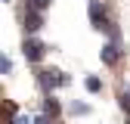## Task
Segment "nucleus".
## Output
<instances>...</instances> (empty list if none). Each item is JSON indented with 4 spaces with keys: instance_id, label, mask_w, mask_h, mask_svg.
I'll list each match as a JSON object with an SVG mask.
<instances>
[{
    "instance_id": "obj_1",
    "label": "nucleus",
    "mask_w": 130,
    "mask_h": 124,
    "mask_svg": "<svg viewBox=\"0 0 130 124\" xmlns=\"http://www.w3.org/2000/svg\"><path fill=\"white\" fill-rule=\"evenodd\" d=\"M22 53H25V59H28V62H40V59H43V53H46V46H43L37 37H25Z\"/></svg>"
},
{
    "instance_id": "obj_2",
    "label": "nucleus",
    "mask_w": 130,
    "mask_h": 124,
    "mask_svg": "<svg viewBox=\"0 0 130 124\" xmlns=\"http://www.w3.org/2000/svg\"><path fill=\"white\" fill-rule=\"evenodd\" d=\"M99 59L105 62V65H118V62H121V46H118V40H108L102 50H99Z\"/></svg>"
},
{
    "instance_id": "obj_3",
    "label": "nucleus",
    "mask_w": 130,
    "mask_h": 124,
    "mask_svg": "<svg viewBox=\"0 0 130 124\" xmlns=\"http://www.w3.org/2000/svg\"><path fill=\"white\" fill-rule=\"evenodd\" d=\"M90 22H93V28H111L108 19H105V6L99 3V0L90 3Z\"/></svg>"
},
{
    "instance_id": "obj_4",
    "label": "nucleus",
    "mask_w": 130,
    "mask_h": 124,
    "mask_svg": "<svg viewBox=\"0 0 130 124\" xmlns=\"http://www.w3.org/2000/svg\"><path fill=\"white\" fill-rule=\"evenodd\" d=\"M37 78H40L43 90H53L56 84H68V78H65V74H59V71H40Z\"/></svg>"
},
{
    "instance_id": "obj_5",
    "label": "nucleus",
    "mask_w": 130,
    "mask_h": 124,
    "mask_svg": "<svg viewBox=\"0 0 130 124\" xmlns=\"http://www.w3.org/2000/svg\"><path fill=\"white\" fill-rule=\"evenodd\" d=\"M40 25H43V16H40L37 9H28V12H25V31L34 34V31H40Z\"/></svg>"
},
{
    "instance_id": "obj_6",
    "label": "nucleus",
    "mask_w": 130,
    "mask_h": 124,
    "mask_svg": "<svg viewBox=\"0 0 130 124\" xmlns=\"http://www.w3.org/2000/svg\"><path fill=\"white\" fill-rule=\"evenodd\" d=\"M118 105H121V112H127V115H130V93H127V90H121V93H118Z\"/></svg>"
},
{
    "instance_id": "obj_7",
    "label": "nucleus",
    "mask_w": 130,
    "mask_h": 124,
    "mask_svg": "<svg viewBox=\"0 0 130 124\" xmlns=\"http://www.w3.org/2000/svg\"><path fill=\"white\" fill-rule=\"evenodd\" d=\"M43 108H46V115H53V118L59 115V102H56L53 96H46V102H43Z\"/></svg>"
},
{
    "instance_id": "obj_8",
    "label": "nucleus",
    "mask_w": 130,
    "mask_h": 124,
    "mask_svg": "<svg viewBox=\"0 0 130 124\" xmlns=\"http://www.w3.org/2000/svg\"><path fill=\"white\" fill-rule=\"evenodd\" d=\"M84 87H87L90 93H99V90H102V81H99V78H87V81H84Z\"/></svg>"
},
{
    "instance_id": "obj_9",
    "label": "nucleus",
    "mask_w": 130,
    "mask_h": 124,
    "mask_svg": "<svg viewBox=\"0 0 130 124\" xmlns=\"http://www.w3.org/2000/svg\"><path fill=\"white\" fill-rule=\"evenodd\" d=\"M71 115H90V105L87 102H71Z\"/></svg>"
},
{
    "instance_id": "obj_10",
    "label": "nucleus",
    "mask_w": 130,
    "mask_h": 124,
    "mask_svg": "<svg viewBox=\"0 0 130 124\" xmlns=\"http://www.w3.org/2000/svg\"><path fill=\"white\" fill-rule=\"evenodd\" d=\"M46 6H50V0H28V9H37V12H43Z\"/></svg>"
},
{
    "instance_id": "obj_11",
    "label": "nucleus",
    "mask_w": 130,
    "mask_h": 124,
    "mask_svg": "<svg viewBox=\"0 0 130 124\" xmlns=\"http://www.w3.org/2000/svg\"><path fill=\"white\" fill-rule=\"evenodd\" d=\"M9 68H12V62H9L6 56H0V71H3V74H9Z\"/></svg>"
},
{
    "instance_id": "obj_12",
    "label": "nucleus",
    "mask_w": 130,
    "mask_h": 124,
    "mask_svg": "<svg viewBox=\"0 0 130 124\" xmlns=\"http://www.w3.org/2000/svg\"><path fill=\"white\" fill-rule=\"evenodd\" d=\"M12 124H31V118H28V115H15Z\"/></svg>"
},
{
    "instance_id": "obj_13",
    "label": "nucleus",
    "mask_w": 130,
    "mask_h": 124,
    "mask_svg": "<svg viewBox=\"0 0 130 124\" xmlns=\"http://www.w3.org/2000/svg\"><path fill=\"white\" fill-rule=\"evenodd\" d=\"M3 3H9V0H3Z\"/></svg>"
}]
</instances>
